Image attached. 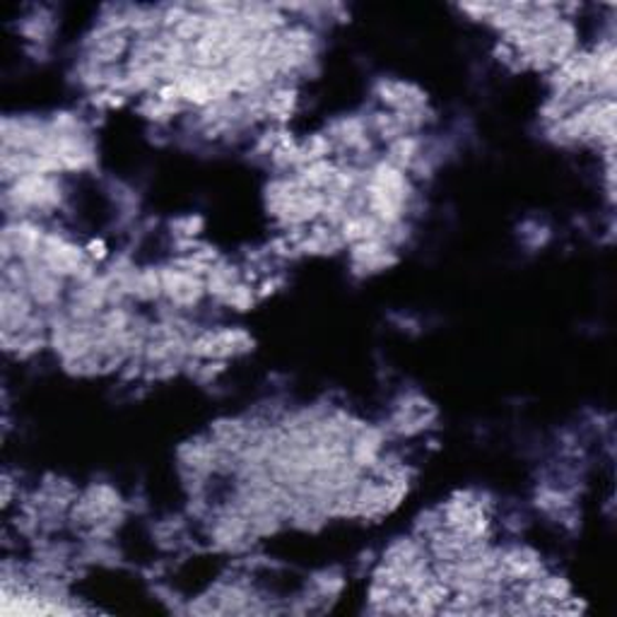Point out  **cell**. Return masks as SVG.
<instances>
[{
	"mask_svg": "<svg viewBox=\"0 0 617 617\" xmlns=\"http://www.w3.org/2000/svg\"><path fill=\"white\" fill-rule=\"evenodd\" d=\"M159 271H163V300L179 312H191L194 306L208 297L206 278L184 271L174 263L159 268Z\"/></svg>",
	"mask_w": 617,
	"mask_h": 617,
	"instance_id": "obj_1",
	"label": "cell"
},
{
	"mask_svg": "<svg viewBox=\"0 0 617 617\" xmlns=\"http://www.w3.org/2000/svg\"><path fill=\"white\" fill-rule=\"evenodd\" d=\"M374 92H377V100L381 102L386 112H394V114L427 112V95L420 87L406 83V80L384 77L379 80L377 87H374Z\"/></svg>",
	"mask_w": 617,
	"mask_h": 617,
	"instance_id": "obj_2",
	"label": "cell"
}]
</instances>
